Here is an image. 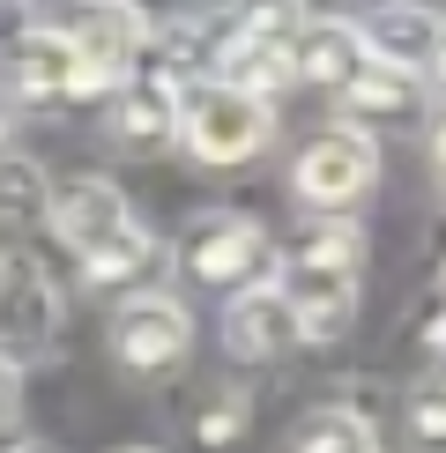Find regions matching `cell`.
I'll return each mask as SVG.
<instances>
[{"instance_id": "cell-1", "label": "cell", "mask_w": 446, "mask_h": 453, "mask_svg": "<svg viewBox=\"0 0 446 453\" xmlns=\"http://www.w3.org/2000/svg\"><path fill=\"white\" fill-rule=\"evenodd\" d=\"M52 231H60L74 245V260L89 268V282H127V275H142L149 268V231H142V216L127 209V194L112 179H67V186H52Z\"/></svg>"}, {"instance_id": "cell-2", "label": "cell", "mask_w": 446, "mask_h": 453, "mask_svg": "<svg viewBox=\"0 0 446 453\" xmlns=\"http://www.w3.org/2000/svg\"><path fill=\"white\" fill-rule=\"evenodd\" d=\"M275 297L290 305L297 319V342H334L358 312V238L334 231V238H312L297 245L275 275Z\"/></svg>"}, {"instance_id": "cell-3", "label": "cell", "mask_w": 446, "mask_h": 453, "mask_svg": "<svg viewBox=\"0 0 446 453\" xmlns=\"http://www.w3.org/2000/svg\"><path fill=\"white\" fill-rule=\"evenodd\" d=\"M268 104L238 97L223 82H186L179 89V142L194 149L201 164H246L268 149Z\"/></svg>"}, {"instance_id": "cell-4", "label": "cell", "mask_w": 446, "mask_h": 453, "mask_svg": "<svg viewBox=\"0 0 446 453\" xmlns=\"http://www.w3.org/2000/svg\"><path fill=\"white\" fill-rule=\"evenodd\" d=\"M372 179H380V149H372L365 127H327V134L305 142V157H297V201L305 209H350V201L372 194Z\"/></svg>"}, {"instance_id": "cell-5", "label": "cell", "mask_w": 446, "mask_h": 453, "mask_svg": "<svg viewBox=\"0 0 446 453\" xmlns=\"http://www.w3.org/2000/svg\"><path fill=\"white\" fill-rule=\"evenodd\" d=\"M8 89L30 104H67V97H97V74H89L74 30L30 23V30L8 37Z\"/></svg>"}, {"instance_id": "cell-6", "label": "cell", "mask_w": 446, "mask_h": 453, "mask_svg": "<svg viewBox=\"0 0 446 453\" xmlns=\"http://www.w3.org/2000/svg\"><path fill=\"white\" fill-rule=\"evenodd\" d=\"M186 349H194V319H186L179 297L142 290V297H127V305L112 312V357H119L127 372H142V380L172 372Z\"/></svg>"}, {"instance_id": "cell-7", "label": "cell", "mask_w": 446, "mask_h": 453, "mask_svg": "<svg viewBox=\"0 0 446 453\" xmlns=\"http://www.w3.org/2000/svg\"><path fill=\"white\" fill-rule=\"evenodd\" d=\"M290 30H297V15H253V23H238L216 45V74H209V82L238 89V97H253V104H268V89L290 82Z\"/></svg>"}, {"instance_id": "cell-8", "label": "cell", "mask_w": 446, "mask_h": 453, "mask_svg": "<svg viewBox=\"0 0 446 453\" xmlns=\"http://www.w3.org/2000/svg\"><path fill=\"white\" fill-rule=\"evenodd\" d=\"M179 260H186V275L209 282V290H238V282L253 290L260 260H268V231H260L253 216H231V209H223V216H201L194 231H186Z\"/></svg>"}, {"instance_id": "cell-9", "label": "cell", "mask_w": 446, "mask_h": 453, "mask_svg": "<svg viewBox=\"0 0 446 453\" xmlns=\"http://www.w3.org/2000/svg\"><path fill=\"white\" fill-rule=\"evenodd\" d=\"M112 142L135 149V157L179 142V82L172 74H127L112 89Z\"/></svg>"}, {"instance_id": "cell-10", "label": "cell", "mask_w": 446, "mask_h": 453, "mask_svg": "<svg viewBox=\"0 0 446 453\" xmlns=\"http://www.w3.org/2000/svg\"><path fill=\"white\" fill-rule=\"evenodd\" d=\"M223 349H231L238 365H268V357L297 349V319H290L283 297H275V282H253V290L231 297V312H223Z\"/></svg>"}, {"instance_id": "cell-11", "label": "cell", "mask_w": 446, "mask_h": 453, "mask_svg": "<svg viewBox=\"0 0 446 453\" xmlns=\"http://www.w3.org/2000/svg\"><path fill=\"white\" fill-rule=\"evenodd\" d=\"M358 45H365V60H380V67H395V74H417L424 60H432V45H439V15L432 8H372L358 15Z\"/></svg>"}, {"instance_id": "cell-12", "label": "cell", "mask_w": 446, "mask_h": 453, "mask_svg": "<svg viewBox=\"0 0 446 453\" xmlns=\"http://www.w3.org/2000/svg\"><path fill=\"white\" fill-rule=\"evenodd\" d=\"M52 342V290L45 275L23 268V260H8V275H0V357H30Z\"/></svg>"}, {"instance_id": "cell-13", "label": "cell", "mask_w": 446, "mask_h": 453, "mask_svg": "<svg viewBox=\"0 0 446 453\" xmlns=\"http://www.w3.org/2000/svg\"><path fill=\"white\" fill-rule=\"evenodd\" d=\"M358 67H365V45H358L350 23H312V15H297V30H290V82H334L342 89Z\"/></svg>"}, {"instance_id": "cell-14", "label": "cell", "mask_w": 446, "mask_h": 453, "mask_svg": "<svg viewBox=\"0 0 446 453\" xmlns=\"http://www.w3.org/2000/svg\"><path fill=\"white\" fill-rule=\"evenodd\" d=\"M342 104L358 111V119H402V111L417 104V82L395 74V67H380V60H365V67L342 82Z\"/></svg>"}, {"instance_id": "cell-15", "label": "cell", "mask_w": 446, "mask_h": 453, "mask_svg": "<svg viewBox=\"0 0 446 453\" xmlns=\"http://www.w3.org/2000/svg\"><path fill=\"white\" fill-rule=\"evenodd\" d=\"M290 453H380L365 417H350V409H320V417L297 424V446Z\"/></svg>"}, {"instance_id": "cell-16", "label": "cell", "mask_w": 446, "mask_h": 453, "mask_svg": "<svg viewBox=\"0 0 446 453\" xmlns=\"http://www.w3.org/2000/svg\"><path fill=\"white\" fill-rule=\"evenodd\" d=\"M45 209H52L45 172H37L30 157H0V216H8V223H37Z\"/></svg>"}, {"instance_id": "cell-17", "label": "cell", "mask_w": 446, "mask_h": 453, "mask_svg": "<svg viewBox=\"0 0 446 453\" xmlns=\"http://www.w3.org/2000/svg\"><path fill=\"white\" fill-rule=\"evenodd\" d=\"M409 431H417L424 446H446V372L409 387Z\"/></svg>"}, {"instance_id": "cell-18", "label": "cell", "mask_w": 446, "mask_h": 453, "mask_svg": "<svg viewBox=\"0 0 446 453\" xmlns=\"http://www.w3.org/2000/svg\"><path fill=\"white\" fill-rule=\"evenodd\" d=\"M238 417H246L238 402H216L209 417H201V439H209V446H216V439H231V431H238Z\"/></svg>"}, {"instance_id": "cell-19", "label": "cell", "mask_w": 446, "mask_h": 453, "mask_svg": "<svg viewBox=\"0 0 446 453\" xmlns=\"http://www.w3.org/2000/svg\"><path fill=\"white\" fill-rule=\"evenodd\" d=\"M8 417H15V365L0 357V424H8Z\"/></svg>"}, {"instance_id": "cell-20", "label": "cell", "mask_w": 446, "mask_h": 453, "mask_svg": "<svg viewBox=\"0 0 446 453\" xmlns=\"http://www.w3.org/2000/svg\"><path fill=\"white\" fill-rule=\"evenodd\" d=\"M432 149H439V164H446V111H439V127H432Z\"/></svg>"}, {"instance_id": "cell-21", "label": "cell", "mask_w": 446, "mask_h": 453, "mask_svg": "<svg viewBox=\"0 0 446 453\" xmlns=\"http://www.w3.org/2000/svg\"><path fill=\"white\" fill-rule=\"evenodd\" d=\"M432 67H439V74H446V30H439V45H432Z\"/></svg>"}, {"instance_id": "cell-22", "label": "cell", "mask_w": 446, "mask_h": 453, "mask_svg": "<svg viewBox=\"0 0 446 453\" xmlns=\"http://www.w3.org/2000/svg\"><path fill=\"white\" fill-rule=\"evenodd\" d=\"M0 157H8V111H0Z\"/></svg>"}, {"instance_id": "cell-23", "label": "cell", "mask_w": 446, "mask_h": 453, "mask_svg": "<svg viewBox=\"0 0 446 453\" xmlns=\"http://www.w3.org/2000/svg\"><path fill=\"white\" fill-rule=\"evenodd\" d=\"M0 275H8V253H0Z\"/></svg>"}, {"instance_id": "cell-24", "label": "cell", "mask_w": 446, "mask_h": 453, "mask_svg": "<svg viewBox=\"0 0 446 453\" xmlns=\"http://www.w3.org/2000/svg\"><path fill=\"white\" fill-rule=\"evenodd\" d=\"M127 453H149V446H127Z\"/></svg>"}]
</instances>
